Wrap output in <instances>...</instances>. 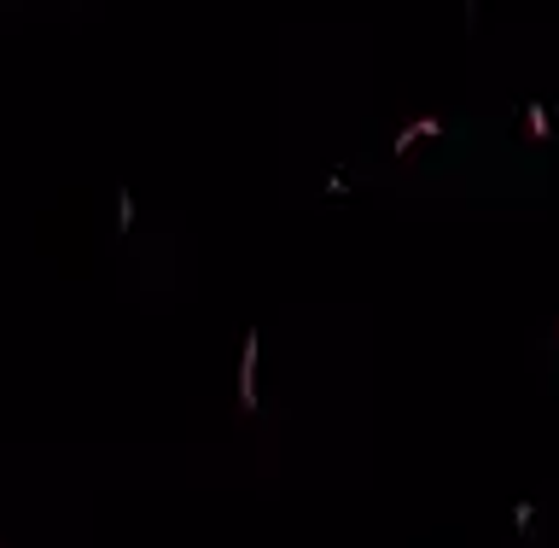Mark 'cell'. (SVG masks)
<instances>
[{"label":"cell","mask_w":559,"mask_h":548,"mask_svg":"<svg viewBox=\"0 0 559 548\" xmlns=\"http://www.w3.org/2000/svg\"><path fill=\"white\" fill-rule=\"evenodd\" d=\"M239 403L257 409V333H245V362H239Z\"/></svg>","instance_id":"cell-1"},{"label":"cell","mask_w":559,"mask_h":548,"mask_svg":"<svg viewBox=\"0 0 559 548\" xmlns=\"http://www.w3.org/2000/svg\"><path fill=\"white\" fill-rule=\"evenodd\" d=\"M525 123H530V140H548V135H554V123H548V111H542V105H530Z\"/></svg>","instance_id":"cell-3"},{"label":"cell","mask_w":559,"mask_h":548,"mask_svg":"<svg viewBox=\"0 0 559 548\" xmlns=\"http://www.w3.org/2000/svg\"><path fill=\"white\" fill-rule=\"evenodd\" d=\"M426 135H437V123H408V129L396 135V152H408L414 140H426Z\"/></svg>","instance_id":"cell-2"},{"label":"cell","mask_w":559,"mask_h":548,"mask_svg":"<svg viewBox=\"0 0 559 548\" xmlns=\"http://www.w3.org/2000/svg\"><path fill=\"white\" fill-rule=\"evenodd\" d=\"M117 228H123V234L134 228V199L129 193H117Z\"/></svg>","instance_id":"cell-4"}]
</instances>
